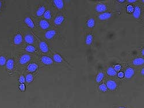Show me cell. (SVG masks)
I'll return each instance as SVG.
<instances>
[{
	"mask_svg": "<svg viewBox=\"0 0 144 108\" xmlns=\"http://www.w3.org/2000/svg\"><path fill=\"white\" fill-rule=\"evenodd\" d=\"M106 86L107 88L111 90H114L117 88V84L116 82L114 81H112V80H110L107 82L106 84Z\"/></svg>",
	"mask_w": 144,
	"mask_h": 108,
	"instance_id": "obj_1",
	"label": "cell"
},
{
	"mask_svg": "<svg viewBox=\"0 0 144 108\" xmlns=\"http://www.w3.org/2000/svg\"><path fill=\"white\" fill-rule=\"evenodd\" d=\"M30 59H31L30 55L28 54H25L22 55L21 58H20L19 62L21 65H24L25 63H27V62H29Z\"/></svg>",
	"mask_w": 144,
	"mask_h": 108,
	"instance_id": "obj_2",
	"label": "cell"
},
{
	"mask_svg": "<svg viewBox=\"0 0 144 108\" xmlns=\"http://www.w3.org/2000/svg\"><path fill=\"white\" fill-rule=\"evenodd\" d=\"M134 69L133 68L129 67L128 68H127L126 70V71L125 72V74H124V76H125L126 78L130 79L134 75Z\"/></svg>",
	"mask_w": 144,
	"mask_h": 108,
	"instance_id": "obj_3",
	"label": "cell"
},
{
	"mask_svg": "<svg viewBox=\"0 0 144 108\" xmlns=\"http://www.w3.org/2000/svg\"><path fill=\"white\" fill-rule=\"evenodd\" d=\"M41 61L43 62L44 65H52L53 63V60L51 59L50 57L47 56H43L41 58Z\"/></svg>",
	"mask_w": 144,
	"mask_h": 108,
	"instance_id": "obj_4",
	"label": "cell"
},
{
	"mask_svg": "<svg viewBox=\"0 0 144 108\" xmlns=\"http://www.w3.org/2000/svg\"><path fill=\"white\" fill-rule=\"evenodd\" d=\"M39 47H40L41 50L44 52V53H47V52H49V47H48V46L47 44L44 42V41H41L40 43H39Z\"/></svg>",
	"mask_w": 144,
	"mask_h": 108,
	"instance_id": "obj_5",
	"label": "cell"
},
{
	"mask_svg": "<svg viewBox=\"0 0 144 108\" xmlns=\"http://www.w3.org/2000/svg\"><path fill=\"white\" fill-rule=\"evenodd\" d=\"M112 16V14L111 13H103L101 14L99 16V19H100V20H106L107 19H109L110 17Z\"/></svg>",
	"mask_w": 144,
	"mask_h": 108,
	"instance_id": "obj_6",
	"label": "cell"
},
{
	"mask_svg": "<svg viewBox=\"0 0 144 108\" xmlns=\"http://www.w3.org/2000/svg\"><path fill=\"white\" fill-rule=\"evenodd\" d=\"M22 36L20 34H17L13 39V42L15 43V44H16V45H19V44H20L22 42Z\"/></svg>",
	"mask_w": 144,
	"mask_h": 108,
	"instance_id": "obj_7",
	"label": "cell"
},
{
	"mask_svg": "<svg viewBox=\"0 0 144 108\" xmlns=\"http://www.w3.org/2000/svg\"><path fill=\"white\" fill-rule=\"evenodd\" d=\"M107 9V7L103 4H99L96 7V10L97 12H103Z\"/></svg>",
	"mask_w": 144,
	"mask_h": 108,
	"instance_id": "obj_8",
	"label": "cell"
},
{
	"mask_svg": "<svg viewBox=\"0 0 144 108\" xmlns=\"http://www.w3.org/2000/svg\"><path fill=\"white\" fill-rule=\"evenodd\" d=\"M56 31L55 30H50L45 34V37H46V38L47 39H51L54 37Z\"/></svg>",
	"mask_w": 144,
	"mask_h": 108,
	"instance_id": "obj_9",
	"label": "cell"
},
{
	"mask_svg": "<svg viewBox=\"0 0 144 108\" xmlns=\"http://www.w3.org/2000/svg\"><path fill=\"white\" fill-rule=\"evenodd\" d=\"M24 22L26 24L27 26L31 28H35V25L34 23H33V22L32 21V20H31V18L29 17H27L25 18L24 20Z\"/></svg>",
	"mask_w": 144,
	"mask_h": 108,
	"instance_id": "obj_10",
	"label": "cell"
},
{
	"mask_svg": "<svg viewBox=\"0 0 144 108\" xmlns=\"http://www.w3.org/2000/svg\"><path fill=\"white\" fill-rule=\"evenodd\" d=\"M25 41H26L27 43L30 44H33L35 42L34 37H33L32 35H30V34H28V35H27L26 36H25Z\"/></svg>",
	"mask_w": 144,
	"mask_h": 108,
	"instance_id": "obj_11",
	"label": "cell"
},
{
	"mask_svg": "<svg viewBox=\"0 0 144 108\" xmlns=\"http://www.w3.org/2000/svg\"><path fill=\"white\" fill-rule=\"evenodd\" d=\"M141 16V9L139 7H135L133 10V16L135 18H138Z\"/></svg>",
	"mask_w": 144,
	"mask_h": 108,
	"instance_id": "obj_12",
	"label": "cell"
},
{
	"mask_svg": "<svg viewBox=\"0 0 144 108\" xmlns=\"http://www.w3.org/2000/svg\"><path fill=\"white\" fill-rule=\"evenodd\" d=\"M65 18L63 16L60 15L56 17L55 20H54V23L56 26H59V25H61L62 23H63V21H64Z\"/></svg>",
	"mask_w": 144,
	"mask_h": 108,
	"instance_id": "obj_13",
	"label": "cell"
},
{
	"mask_svg": "<svg viewBox=\"0 0 144 108\" xmlns=\"http://www.w3.org/2000/svg\"><path fill=\"white\" fill-rule=\"evenodd\" d=\"M39 24H40V27H41V28L43 29H46L50 27V24L48 23V21L44 20H41Z\"/></svg>",
	"mask_w": 144,
	"mask_h": 108,
	"instance_id": "obj_14",
	"label": "cell"
},
{
	"mask_svg": "<svg viewBox=\"0 0 144 108\" xmlns=\"http://www.w3.org/2000/svg\"><path fill=\"white\" fill-rule=\"evenodd\" d=\"M54 4L56 6V7L58 8V9H62L64 7V1L62 0H54Z\"/></svg>",
	"mask_w": 144,
	"mask_h": 108,
	"instance_id": "obj_15",
	"label": "cell"
},
{
	"mask_svg": "<svg viewBox=\"0 0 144 108\" xmlns=\"http://www.w3.org/2000/svg\"><path fill=\"white\" fill-rule=\"evenodd\" d=\"M144 60L142 58H138L133 60V63L135 66H141L143 64Z\"/></svg>",
	"mask_w": 144,
	"mask_h": 108,
	"instance_id": "obj_16",
	"label": "cell"
},
{
	"mask_svg": "<svg viewBox=\"0 0 144 108\" xmlns=\"http://www.w3.org/2000/svg\"><path fill=\"white\" fill-rule=\"evenodd\" d=\"M38 68V65L36 63H31L28 66L27 69L30 72H34Z\"/></svg>",
	"mask_w": 144,
	"mask_h": 108,
	"instance_id": "obj_17",
	"label": "cell"
},
{
	"mask_svg": "<svg viewBox=\"0 0 144 108\" xmlns=\"http://www.w3.org/2000/svg\"><path fill=\"white\" fill-rule=\"evenodd\" d=\"M14 67V60L12 59H9L7 62V67L9 70H12Z\"/></svg>",
	"mask_w": 144,
	"mask_h": 108,
	"instance_id": "obj_18",
	"label": "cell"
},
{
	"mask_svg": "<svg viewBox=\"0 0 144 108\" xmlns=\"http://www.w3.org/2000/svg\"><path fill=\"white\" fill-rule=\"evenodd\" d=\"M53 58H54V61H55L56 63L63 62L62 58V57L60 56V55L58 54H55L54 55Z\"/></svg>",
	"mask_w": 144,
	"mask_h": 108,
	"instance_id": "obj_19",
	"label": "cell"
},
{
	"mask_svg": "<svg viewBox=\"0 0 144 108\" xmlns=\"http://www.w3.org/2000/svg\"><path fill=\"white\" fill-rule=\"evenodd\" d=\"M107 73L110 76H115V75L117 74V71H115L114 70V68L112 67H110L107 69Z\"/></svg>",
	"mask_w": 144,
	"mask_h": 108,
	"instance_id": "obj_20",
	"label": "cell"
},
{
	"mask_svg": "<svg viewBox=\"0 0 144 108\" xmlns=\"http://www.w3.org/2000/svg\"><path fill=\"white\" fill-rule=\"evenodd\" d=\"M44 12H45V7L44 6H42L39 8L38 9L37 12H36V16H41L43 15Z\"/></svg>",
	"mask_w": 144,
	"mask_h": 108,
	"instance_id": "obj_21",
	"label": "cell"
},
{
	"mask_svg": "<svg viewBox=\"0 0 144 108\" xmlns=\"http://www.w3.org/2000/svg\"><path fill=\"white\" fill-rule=\"evenodd\" d=\"M93 41V36L91 34H89L87 35L85 39V43L87 45H91Z\"/></svg>",
	"mask_w": 144,
	"mask_h": 108,
	"instance_id": "obj_22",
	"label": "cell"
},
{
	"mask_svg": "<svg viewBox=\"0 0 144 108\" xmlns=\"http://www.w3.org/2000/svg\"><path fill=\"white\" fill-rule=\"evenodd\" d=\"M95 21L94 18H90L87 21V26L89 28H93L95 26Z\"/></svg>",
	"mask_w": 144,
	"mask_h": 108,
	"instance_id": "obj_23",
	"label": "cell"
},
{
	"mask_svg": "<svg viewBox=\"0 0 144 108\" xmlns=\"http://www.w3.org/2000/svg\"><path fill=\"white\" fill-rule=\"evenodd\" d=\"M104 77V73L100 72V73H99L97 74V75L96 77V82L97 83H99L100 82H101V81H102V79H103Z\"/></svg>",
	"mask_w": 144,
	"mask_h": 108,
	"instance_id": "obj_24",
	"label": "cell"
},
{
	"mask_svg": "<svg viewBox=\"0 0 144 108\" xmlns=\"http://www.w3.org/2000/svg\"><path fill=\"white\" fill-rule=\"evenodd\" d=\"M25 51L29 52H34L36 51V48L33 46L30 45L27 46V47L25 48Z\"/></svg>",
	"mask_w": 144,
	"mask_h": 108,
	"instance_id": "obj_25",
	"label": "cell"
},
{
	"mask_svg": "<svg viewBox=\"0 0 144 108\" xmlns=\"http://www.w3.org/2000/svg\"><path fill=\"white\" fill-rule=\"evenodd\" d=\"M44 15V17L45 18L47 19V20H50V19L51 18V12L50 10H46V12H44V13L43 14Z\"/></svg>",
	"mask_w": 144,
	"mask_h": 108,
	"instance_id": "obj_26",
	"label": "cell"
},
{
	"mask_svg": "<svg viewBox=\"0 0 144 108\" xmlns=\"http://www.w3.org/2000/svg\"><path fill=\"white\" fill-rule=\"evenodd\" d=\"M25 81L28 83H31L33 81V76L32 74H27L25 77Z\"/></svg>",
	"mask_w": 144,
	"mask_h": 108,
	"instance_id": "obj_27",
	"label": "cell"
},
{
	"mask_svg": "<svg viewBox=\"0 0 144 108\" xmlns=\"http://www.w3.org/2000/svg\"><path fill=\"white\" fill-rule=\"evenodd\" d=\"M7 63L6 58L4 56H0V66H4Z\"/></svg>",
	"mask_w": 144,
	"mask_h": 108,
	"instance_id": "obj_28",
	"label": "cell"
},
{
	"mask_svg": "<svg viewBox=\"0 0 144 108\" xmlns=\"http://www.w3.org/2000/svg\"><path fill=\"white\" fill-rule=\"evenodd\" d=\"M99 89L101 91H103V92H106V91H107V90H108V88H107V86H106V85L105 84H101L99 86Z\"/></svg>",
	"mask_w": 144,
	"mask_h": 108,
	"instance_id": "obj_29",
	"label": "cell"
},
{
	"mask_svg": "<svg viewBox=\"0 0 144 108\" xmlns=\"http://www.w3.org/2000/svg\"><path fill=\"white\" fill-rule=\"evenodd\" d=\"M25 81V77L23 75H21L20 77V78H19L20 83H21V84H24Z\"/></svg>",
	"mask_w": 144,
	"mask_h": 108,
	"instance_id": "obj_30",
	"label": "cell"
},
{
	"mask_svg": "<svg viewBox=\"0 0 144 108\" xmlns=\"http://www.w3.org/2000/svg\"><path fill=\"white\" fill-rule=\"evenodd\" d=\"M19 88H20V89L21 91H25V86L24 84H21L19 86Z\"/></svg>",
	"mask_w": 144,
	"mask_h": 108,
	"instance_id": "obj_31",
	"label": "cell"
},
{
	"mask_svg": "<svg viewBox=\"0 0 144 108\" xmlns=\"http://www.w3.org/2000/svg\"><path fill=\"white\" fill-rule=\"evenodd\" d=\"M114 70L115 71H119L120 69H121V66L119 65H117L115 66V67L114 68Z\"/></svg>",
	"mask_w": 144,
	"mask_h": 108,
	"instance_id": "obj_32",
	"label": "cell"
},
{
	"mask_svg": "<svg viewBox=\"0 0 144 108\" xmlns=\"http://www.w3.org/2000/svg\"><path fill=\"white\" fill-rule=\"evenodd\" d=\"M127 9H128L129 12H131V11L134 10V8L131 5H129L128 8H127Z\"/></svg>",
	"mask_w": 144,
	"mask_h": 108,
	"instance_id": "obj_33",
	"label": "cell"
},
{
	"mask_svg": "<svg viewBox=\"0 0 144 108\" xmlns=\"http://www.w3.org/2000/svg\"><path fill=\"white\" fill-rule=\"evenodd\" d=\"M118 77H119V78H122L124 77V73H122V72H120V73H119L118 74Z\"/></svg>",
	"mask_w": 144,
	"mask_h": 108,
	"instance_id": "obj_34",
	"label": "cell"
},
{
	"mask_svg": "<svg viewBox=\"0 0 144 108\" xmlns=\"http://www.w3.org/2000/svg\"><path fill=\"white\" fill-rule=\"evenodd\" d=\"M128 2H130V3H133V2H136V1H135V0H129V1H128Z\"/></svg>",
	"mask_w": 144,
	"mask_h": 108,
	"instance_id": "obj_35",
	"label": "cell"
},
{
	"mask_svg": "<svg viewBox=\"0 0 144 108\" xmlns=\"http://www.w3.org/2000/svg\"><path fill=\"white\" fill-rule=\"evenodd\" d=\"M141 74H142V75H143V74H144V69L143 68H142V70H141Z\"/></svg>",
	"mask_w": 144,
	"mask_h": 108,
	"instance_id": "obj_36",
	"label": "cell"
},
{
	"mask_svg": "<svg viewBox=\"0 0 144 108\" xmlns=\"http://www.w3.org/2000/svg\"><path fill=\"white\" fill-rule=\"evenodd\" d=\"M125 1H124V0H122V1H118V2H120V3H123L124 2H125Z\"/></svg>",
	"mask_w": 144,
	"mask_h": 108,
	"instance_id": "obj_37",
	"label": "cell"
},
{
	"mask_svg": "<svg viewBox=\"0 0 144 108\" xmlns=\"http://www.w3.org/2000/svg\"><path fill=\"white\" fill-rule=\"evenodd\" d=\"M142 55L143 56V55H144V50H143V49H142Z\"/></svg>",
	"mask_w": 144,
	"mask_h": 108,
	"instance_id": "obj_38",
	"label": "cell"
},
{
	"mask_svg": "<svg viewBox=\"0 0 144 108\" xmlns=\"http://www.w3.org/2000/svg\"><path fill=\"white\" fill-rule=\"evenodd\" d=\"M1 5H2V4H1V1H0V10H1Z\"/></svg>",
	"mask_w": 144,
	"mask_h": 108,
	"instance_id": "obj_39",
	"label": "cell"
},
{
	"mask_svg": "<svg viewBox=\"0 0 144 108\" xmlns=\"http://www.w3.org/2000/svg\"><path fill=\"white\" fill-rule=\"evenodd\" d=\"M118 108H126L125 107H118Z\"/></svg>",
	"mask_w": 144,
	"mask_h": 108,
	"instance_id": "obj_40",
	"label": "cell"
}]
</instances>
